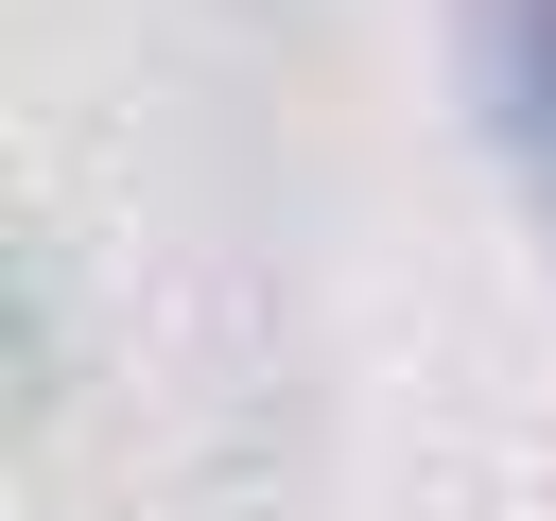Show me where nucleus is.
Here are the masks:
<instances>
[]
</instances>
